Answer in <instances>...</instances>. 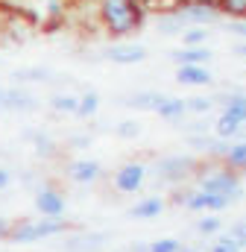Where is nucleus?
Masks as SVG:
<instances>
[{
	"label": "nucleus",
	"instance_id": "nucleus-1",
	"mask_svg": "<svg viewBox=\"0 0 246 252\" xmlns=\"http://www.w3.org/2000/svg\"><path fill=\"white\" fill-rule=\"evenodd\" d=\"M100 18L112 35H129L141 27L144 12L138 0H100Z\"/></svg>",
	"mask_w": 246,
	"mask_h": 252
},
{
	"label": "nucleus",
	"instance_id": "nucleus-2",
	"mask_svg": "<svg viewBox=\"0 0 246 252\" xmlns=\"http://www.w3.org/2000/svg\"><path fill=\"white\" fill-rule=\"evenodd\" d=\"M217 18H220V9H214V6H208V3H193V6H182V9H176L173 15L161 18L158 27H161V30H179L184 24H211V21H217Z\"/></svg>",
	"mask_w": 246,
	"mask_h": 252
},
{
	"label": "nucleus",
	"instance_id": "nucleus-3",
	"mask_svg": "<svg viewBox=\"0 0 246 252\" xmlns=\"http://www.w3.org/2000/svg\"><path fill=\"white\" fill-rule=\"evenodd\" d=\"M67 229V223L64 220H27V223H21V226H15L12 232H9V238L12 241H18V244H30V241H41V238H50V235H59Z\"/></svg>",
	"mask_w": 246,
	"mask_h": 252
},
{
	"label": "nucleus",
	"instance_id": "nucleus-4",
	"mask_svg": "<svg viewBox=\"0 0 246 252\" xmlns=\"http://www.w3.org/2000/svg\"><path fill=\"white\" fill-rule=\"evenodd\" d=\"M199 190H205V193H214V196L235 199V196H241V182H238L232 173H226V170H214V173L202 176Z\"/></svg>",
	"mask_w": 246,
	"mask_h": 252
},
{
	"label": "nucleus",
	"instance_id": "nucleus-5",
	"mask_svg": "<svg viewBox=\"0 0 246 252\" xmlns=\"http://www.w3.org/2000/svg\"><path fill=\"white\" fill-rule=\"evenodd\" d=\"M144 176H147L144 164H126V167H121V170L115 173V185H118V190H123V193H132V190H138L144 185Z\"/></svg>",
	"mask_w": 246,
	"mask_h": 252
},
{
	"label": "nucleus",
	"instance_id": "nucleus-6",
	"mask_svg": "<svg viewBox=\"0 0 246 252\" xmlns=\"http://www.w3.org/2000/svg\"><path fill=\"white\" fill-rule=\"evenodd\" d=\"M35 208H38V214H44L47 220H56L64 214V196H62L59 190H41L38 196H35Z\"/></svg>",
	"mask_w": 246,
	"mask_h": 252
},
{
	"label": "nucleus",
	"instance_id": "nucleus-7",
	"mask_svg": "<svg viewBox=\"0 0 246 252\" xmlns=\"http://www.w3.org/2000/svg\"><path fill=\"white\" fill-rule=\"evenodd\" d=\"M106 56L115 64H138L147 59V50L141 44H115V47L106 50Z\"/></svg>",
	"mask_w": 246,
	"mask_h": 252
},
{
	"label": "nucleus",
	"instance_id": "nucleus-8",
	"mask_svg": "<svg viewBox=\"0 0 246 252\" xmlns=\"http://www.w3.org/2000/svg\"><path fill=\"white\" fill-rule=\"evenodd\" d=\"M0 103H3V109H9V112H32L35 109V97L32 94H27V91H0Z\"/></svg>",
	"mask_w": 246,
	"mask_h": 252
},
{
	"label": "nucleus",
	"instance_id": "nucleus-9",
	"mask_svg": "<svg viewBox=\"0 0 246 252\" xmlns=\"http://www.w3.org/2000/svg\"><path fill=\"white\" fill-rule=\"evenodd\" d=\"M229 202H232V199H226V196H214V193H205V190H196V193L187 196V208H193V211H202V208L220 211V208H226Z\"/></svg>",
	"mask_w": 246,
	"mask_h": 252
},
{
	"label": "nucleus",
	"instance_id": "nucleus-10",
	"mask_svg": "<svg viewBox=\"0 0 246 252\" xmlns=\"http://www.w3.org/2000/svg\"><path fill=\"white\" fill-rule=\"evenodd\" d=\"M97 176H100V164L91 161V158H79V161L70 164V179H73V182L88 185V182H94Z\"/></svg>",
	"mask_w": 246,
	"mask_h": 252
},
{
	"label": "nucleus",
	"instance_id": "nucleus-11",
	"mask_svg": "<svg viewBox=\"0 0 246 252\" xmlns=\"http://www.w3.org/2000/svg\"><path fill=\"white\" fill-rule=\"evenodd\" d=\"M176 79H179L182 85H208V82H211V73H208L202 64H184V67H179Z\"/></svg>",
	"mask_w": 246,
	"mask_h": 252
},
{
	"label": "nucleus",
	"instance_id": "nucleus-12",
	"mask_svg": "<svg viewBox=\"0 0 246 252\" xmlns=\"http://www.w3.org/2000/svg\"><path fill=\"white\" fill-rule=\"evenodd\" d=\"M173 59H176L179 67H184V64H202L205 67V62L211 59V50H205V47H187L182 53H176Z\"/></svg>",
	"mask_w": 246,
	"mask_h": 252
},
{
	"label": "nucleus",
	"instance_id": "nucleus-13",
	"mask_svg": "<svg viewBox=\"0 0 246 252\" xmlns=\"http://www.w3.org/2000/svg\"><path fill=\"white\" fill-rule=\"evenodd\" d=\"M190 167H193L190 158H167V161L158 164V173L167 176V179H176V176H184V170H190Z\"/></svg>",
	"mask_w": 246,
	"mask_h": 252
},
{
	"label": "nucleus",
	"instance_id": "nucleus-14",
	"mask_svg": "<svg viewBox=\"0 0 246 252\" xmlns=\"http://www.w3.org/2000/svg\"><path fill=\"white\" fill-rule=\"evenodd\" d=\"M161 208H164V202H161L158 196H150V199H144V202H138V205L132 208V217L150 220V217H158V214H161Z\"/></svg>",
	"mask_w": 246,
	"mask_h": 252
},
{
	"label": "nucleus",
	"instance_id": "nucleus-15",
	"mask_svg": "<svg viewBox=\"0 0 246 252\" xmlns=\"http://www.w3.org/2000/svg\"><path fill=\"white\" fill-rule=\"evenodd\" d=\"M155 112H158L161 118H167V121H176V118H182V115H184V100H176V97H164V100L155 106Z\"/></svg>",
	"mask_w": 246,
	"mask_h": 252
},
{
	"label": "nucleus",
	"instance_id": "nucleus-16",
	"mask_svg": "<svg viewBox=\"0 0 246 252\" xmlns=\"http://www.w3.org/2000/svg\"><path fill=\"white\" fill-rule=\"evenodd\" d=\"M223 115L232 118V121H238V124H246V97L244 94H232L229 103H226V112H223Z\"/></svg>",
	"mask_w": 246,
	"mask_h": 252
},
{
	"label": "nucleus",
	"instance_id": "nucleus-17",
	"mask_svg": "<svg viewBox=\"0 0 246 252\" xmlns=\"http://www.w3.org/2000/svg\"><path fill=\"white\" fill-rule=\"evenodd\" d=\"M97 109H100V97H97V91H88V94H82V97H79L76 115H79V118H91Z\"/></svg>",
	"mask_w": 246,
	"mask_h": 252
},
{
	"label": "nucleus",
	"instance_id": "nucleus-18",
	"mask_svg": "<svg viewBox=\"0 0 246 252\" xmlns=\"http://www.w3.org/2000/svg\"><path fill=\"white\" fill-rule=\"evenodd\" d=\"M161 100H164L161 94L147 91V94H135V97H129V106H135V109H155Z\"/></svg>",
	"mask_w": 246,
	"mask_h": 252
},
{
	"label": "nucleus",
	"instance_id": "nucleus-19",
	"mask_svg": "<svg viewBox=\"0 0 246 252\" xmlns=\"http://www.w3.org/2000/svg\"><path fill=\"white\" fill-rule=\"evenodd\" d=\"M226 161L232 167H246V144H232L226 150Z\"/></svg>",
	"mask_w": 246,
	"mask_h": 252
},
{
	"label": "nucleus",
	"instance_id": "nucleus-20",
	"mask_svg": "<svg viewBox=\"0 0 246 252\" xmlns=\"http://www.w3.org/2000/svg\"><path fill=\"white\" fill-rule=\"evenodd\" d=\"M238 132H241V124H238V121H232V118H226V115L217 121V135H220V138H232V135H238Z\"/></svg>",
	"mask_w": 246,
	"mask_h": 252
},
{
	"label": "nucleus",
	"instance_id": "nucleus-21",
	"mask_svg": "<svg viewBox=\"0 0 246 252\" xmlns=\"http://www.w3.org/2000/svg\"><path fill=\"white\" fill-rule=\"evenodd\" d=\"M76 106H79L76 97H64V94L53 97V109H56V112H73V115H76Z\"/></svg>",
	"mask_w": 246,
	"mask_h": 252
},
{
	"label": "nucleus",
	"instance_id": "nucleus-22",
	"mask_svg": "<svg viewBox=\"0 0 246 252\" xmlns=\"http://www.w3.org/2000/svg\"><path fill=\"white\" fill-rule=\"evenodd\" d=\"M179 250H182V244L173 241V238H161V241L150 244V252H179Z\"/></svg>",
	"mask_w": 246,
	"mask_h": 252
},
{
	"label": "nucleus",
	"instance_id": "nucleus-23",
	"mask_svg": "<svg viewBox=\"0 0 246 252\" xmlns=\"http://www.w3.org/2000/svg\"><path fill=\"white\" fill-rule=\"evenodd\" d=\"M241 247H244V244H238V241L229 235V238H220V241L211 247V252H241Z\"/></svg>",
	"mask_w": 246,
	"mask_h": 252
},
{
	"label": "nucleus",
	"instance_id": "nucleus-24",
	"mask_svg": "<svg viewBox=\"0 0 246 252\" xmlns=\"http://www.w3.org/2000/svg\"><path fill=\"white\" fill-rule=\"evenodd\" d=\"M211 109V100L208 97H193V100H184V112H208Z\"/></svg>",
	"mask_w": 246,
	"mask_h": 252
},
{
	"label": "nucleus",
	"instance_id": "nucleus-25",
	"mask_svg": "<svg viewBox=\"0 0 246 252\" xmlns=\"http://www.w3.org/2000/svg\"><path fill=\"white\" fill-rule=\"evenodd\" d=\"M220 9L229 15H246V0H220Z\"/></svg>",
	"mask_w": 246,
	"mask_h": 252
},
{
	"label": "nucleus",
	"instance_id": "nucleus-26",
	"mask_svg": "<svg viewBox=\"0 0 246 252\" xmlns=\"http://www.w3.org/2000/svg\"><path fill=\"white\" fill-rule=\"evenodd\" d=\"M205 38H208V32H202V30H187V32H184V44H187V47H199Z\"/></svg>",
	"mask_w": 246,
	"mask_h": 252
},
{
	"label": "nucleus",
	"instance_id": "nucleus-27",
	"mask_svg": "<svg viewBox=\"0 0 246 252\" xmlns=\"http://www.w3.org/2000/svg\"><path fill=\"white\" fill-rule=\"evenodd\" d=\"M196 229H199L202 235H214V232H220V220H217V217H205V220L196 223Z\"/></svg>",
	"mask_w": 246,
	"mask_h": 252
},
{
	"label": "nucleus",
	"instance_id": "nucleus-28",
	"mask_svg": "<svg viewBox=\"0 0 246 252\" xmlns=\"http://www.w3.org/2000/svg\"><path fill=\"white\" fill-rule=\"evenodd\" d=\"M138 132H141V129H138V124H132V121H129V124H121V129H118L121 138H135Z\"/></svg>",
	"mask_w": 246,
	"mask_h": 252
},
{
	"label": "nucleus",
	"instance_id": "nucleus-29",
	"mask_svg": "<svg viewBox=\"0 0 246 252\" xmlns=\"http://www.w3.org/2000/svg\"><path fill=\"white\" fill-rule=\"evenodd\" d=\"M9 182H12V173H9L6 167H0V190L9 188Z\"/></svg>",
	"mask_w": 246,
	"mask_h": 252
},
{
	"label": "nucleus",
	"instance_id": "nucleus-30",
	"mask_svg": "<svg viewBox=\"0 0 246 252\" xmlns=\"http://www.w3.org/2000/svg\"><path fill=\"white\" fill-rule=\"evenodd\" d=\"M235 241H238V244H244V241H246V223L235 229Z\"/></svg>",
	"mask_w": 246,
	"mask_h": 252
},
{
	"label": "nucleus",
	"instance_id": "nucleus-31",
	"mask_svg": "<svg viewBox=\"0 0 246 252\" xmlns=\"http://www.w3.org/2000/svg\"><path fill=\"white\" fill-rule=\"evenodd\" d=\"M241 53H244V56H246V44H244V47H241Z\"/></svg>",
	"mask_w": 246,
	"mask_h": 252
},
{
	"label": "nucleus",
	"instance_id": "nucleus-32",
	"mask_svg": "<svg viewBox=\"0 0 246 252\" xmlns=\"http://www.w3.org/2000/svg\"><path fill=\"white\" fill-rule=\"evenodd\" d=\"M179 252H196V250H179Z\"/></svg>",
	"mask_w": 246,
	"mask_h": 252
}]
</instances>
